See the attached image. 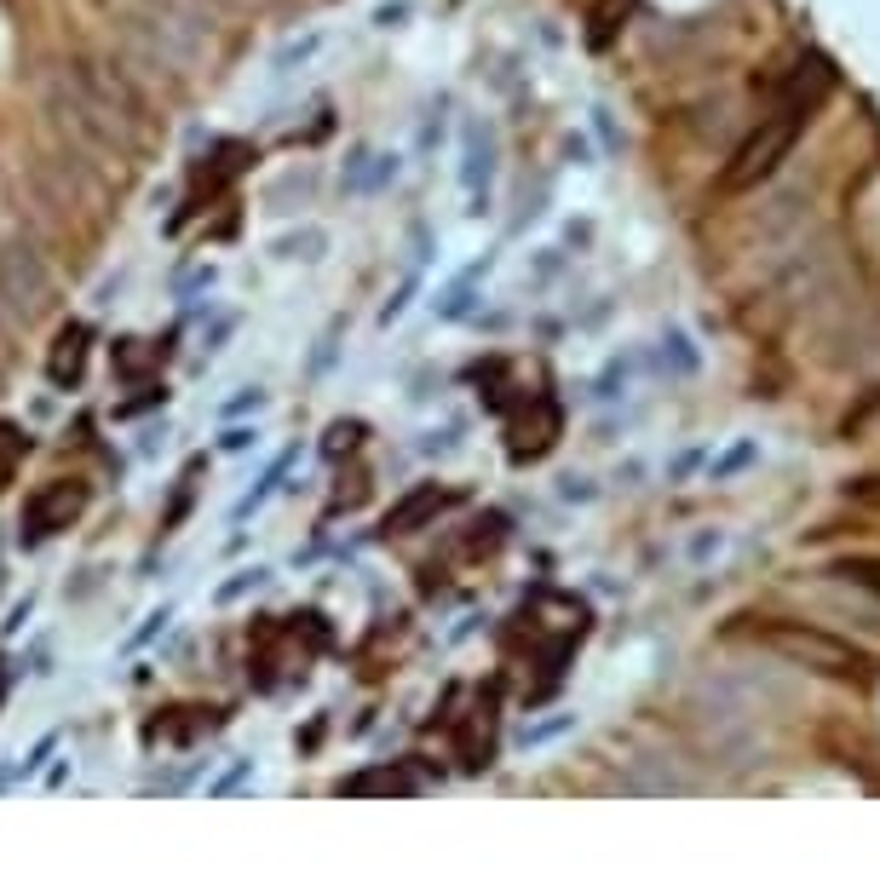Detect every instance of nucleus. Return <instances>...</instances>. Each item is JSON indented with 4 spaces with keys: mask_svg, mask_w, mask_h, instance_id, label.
I'll return each instance as SVG.
<instances>
[{
    "mask_svg": "<svg viewBox=\"0 0 880 880\" xmlns=\"http://www.w3.org/2000/svg\"><path fill=\"white\" fill-rule=\"evenodd\" d=\"M87 340H93V334H87V323H70L64 328V334H58V357H52V380H64V374H81V357H87Z\"/></svg>",
    "mask_w": 880,
    "mask_h": 880,
    "instance_id": "obj_4",
    "label": "nucleus"
},
{
    "mask_svg": "<svg viewBox=\"0 0 880 880\" xmlns=\"http://www.w3.org/2000/svg\"><path fill=\"white\" fill-rule=\"evenodd\" d=\"M328 47V29H305V35H294V41H282L277 52H271V81H288V75L311 70V58Z\"/></svg>",
    "mask_w": 880,
    "mask_h": 880,
    "instance_id": "obj_3",
    "label": "nucleus"
},
{
    "mask_svg": "<svg viewBox=\"0 0 880 880\" xmlns=\"http://www.w3.org/2000/svg\"><path fill=\"white\" fill-rule=\"evenodd\" d=\"M121 288H127V271H116V277L104 282V288L93 294V305H116V294H121Z\"/></svg>",
    "mask_w": 880,
    "mask_h": 880,
    "instance_id": "obj_8",
    "label": "nucleus"
},
{
    "mask_svg": "<svg viewBox=\"0 0 880 880\" xmlns=\"http://www.w3.org/2000/svg\"><path fill=\"white\" fill-rule=\"evenodd\" d=\"M409 18V0H386V6H374V29H397Z\"/></svg>",
    "mask_w": 880,
    "mask_h": 880,
    "instance_id": "obj_7",
    "label": "nucleus"
},
{
    "mask_svg": "<svg viewBox=\"0 0 880 880\" xmlns=\"http://www.w3.org/2000/svg\"><path fill=\"white\" fill-rule=\"evenodd\" d=\"M415 288H420V277H409V282H403V288H397V294H392V300L380 305V328H392L397 317L409 311V300H415Z\"/></svg>",
    "mask_w": 880,
    "mask_h": 880,
    "instance_id": "obj_5",
    "label": "nucleus"
},
{
    "mask_svg": "<svg viewBox=\"0 0 880 880\" xmlns=\"http://www.w3.org/2000/svg\"><path fill=\"white\" fill-rule=\"evenodd\" d=\"M823 98H829V70H823V64H800V75L788 81L783 104H777V116L765 121L760 133L742 144L737 156H731V167H725V190H748V185H760V179H771V173H777V162L794 150L800 127L817 116V104H823Z\"/></svg>",
    "mask_w": 880,
    "mask_h": 880,
    "instance_id": "obj_1",
    "label": "nucleus"
},
{
    "mask_svg": "<svg viewBox=\"0 0 880 880\" xmlns=\"http://www.w3.org/2000/svg\"><path fill=\"white\" fill-rule=\"evenodd\" d=\"M271 259H282V265H317V259L328 254V231L323 225H300V231H282V236H271V248H265Z\"/></svg>",
    "mask_w": 880,
    "mask_h": 880,
    "instance_id": "obj_2",
    "label": "nucleus"
},
{
    "mask_svg": "<svg viewBox=\"0 0 880 880\" xmlns=\"http://www.w3.org/2000/svg\"><path fill=\"white\" fill-rule=\"evenodd\" d=\"M219 282V265H202V271H190L185 282H179V300H190V294H202V288H213Z\"/></svg>",
    "mask_w": 880,
    "mask_h": 880,
    "instance_id": "obj_6",
    "label": "nucleus"
}]
</instances>
